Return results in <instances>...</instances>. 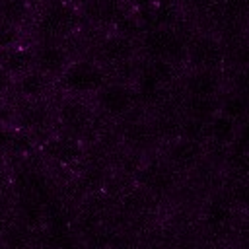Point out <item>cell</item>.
<instances>
[{
	"label": "cell",
	"mask_w": 249,
	"mask_h": 249,
	"mask_svg": "<svg viewBox=\"0 0 249 249\" xmlns=\"http://www.w3.org/2000/svg\"><path fill=\"white\" fill-rule=\"evenodd\" d=\"M29 21L37 41L62 43L78 31L82 16L80 10L74 6V2L45 0L39 6V10H33Z\"/></svg>",
	"instance_id": "cell-1"
},
{
	"label": "cell",
	"mask_w": 249,
	"mask_h": 249,
	"mask_svg": "<svg viewBox=\"0 0 249 249\" xmlns=\"http://www.w3.org/2000/svg\"><path fill=\"white\" fill-rule=\"evenodd\" d=\"M109 74L95 58H70L64 70L54 78L58 88L72 97H91L105 82Z\"/></svg>",
	"instance_id": "cell-2"
},
{
	"label": "cell",
	"mask_w": 249,
	"mask_h": 249,
	"mask_svg": "<svg viewBox=\"0 0 249 249\" xmlns=\"http://www.w3.org/2000/svg\"><path fill=\"white\" fill-rule=\"evenodd\" d=\"M185 37L173 25H150L140 31L136 45L146 58L183 62L185 60Z\"/></svg>",
	"instance_id": "cell-3"
},
{
	"label": "cell",
	"mask_w": 249,
	"mask_h": 249,
	"mask_svg": "<svg viewBox=\"0 0 249 249\" xmlns=\"http://www.w3.org/2000/svg\"><path fill=\"white\" fill-rule=\"evenodd\" d=\"M138 53L136 39L126 37L123 33H107L95 43V60L101 62L111 78V74L123 76L124 70H130L134 64V56Z\"/></svg>",
	"instance_id": "cell-4"
},
{
	"label": "cell",
	"mask_w": 249,
	"mask_h": 249,
	"mask_svg": "<svg viewBox=\"0 0 249 249\" xmlns=\"http://www.w3.org/2000/svg\"><path fill=\"white\" fill-rule=\"evenodd\" d=\"M93 109L107 119H123L132 113L138 103L136 89L124 80H107L93 95Z\"/></svg>",
	"instance_id": "cell-5"
},
{
	"label": "cell",
	"mask_w": 249,
	"mask_h": 249,
	"mask_svg": "<svg viewBox=\"0 0 249 249\" xmlns=\"http://www.w3.org/2000/svg\"><path fill=\"white\" fill-rule=\"evenodd\" d=\"M95 115H97V111L89 103H86L82 97L66 95L62 101H58L53 117L60 124V128H62L60 132L82 138L86 132H89L93 128Z\"/></svg>",
	"instance_id": "cell-6"
},
{
	"label": "cell",
	"mask_w": 249,
	"mask_h": 249,
	"mask_svg": "<svg viewBox=\"0 0 249 249\" xmlns=\"http://www.w3.org/2000/svg\"><path fill=\"white\" fill-rule=\"evenodd\" d=\"M185 60L189 68L220 70L226 60V49L216 37L198 33L185 41Z\"/></svg>",
	"instance_id": "cell-7"
},
{
	"label": "cell",
	"mask_w": 249,
	"mask_h": 249,
	"mask_svg": "<svg viewBox=\"0 0 249 249\" xmlns=\"http://www.w3.org/2000/svg\"><path fill=\"white\" fill-rule=\"evenodd\" d=\"M41 156L56 167H70L82 160L84 146L78 136H72L66 132H56L43 140Z\"/></svg>",
	"instance_id": "cell-8"
},
{
	"label": "cell",
	"mask_w": 249,
	"mask_h": 249,
	"mask_svg": "<svg viewBox=\"0 0 249 249\" xmlns=\"http://www.w3.org/2000/svg\"><path fill=\"white\" fill-rule=\"evenodd\" d=\"M31 53H33V68L51 76L53 80L70 62V53L64 47V43L37 41L35 45H31Z\"/></svg>",
	"instance_id": "cell-9"
},
{
	"label": "cell",
	"mask_w": 249,
	"mask_h": 249,
	"mask_svg": "<svg viewBox=\"0 0 249 249\" xmlns=\"http://www.w3.org/2000/svg\"><path fill=\"white\" fill-rule=\"evenodd\" d=\"M80 16L101 27H115L128 12L126 0H82Z\"/></svg>",
	"instance_id": "cell-10"
},
{
	"label": "cell",
	"mask_w": 249,
	"mask_h": 249,
	"mask_svg": "<svg viewBox=\"0 0 249 249\" xmlns=\"http://www.w3.org/2000/svg\"><path fill=\"white\" fill-rule=\"evenodd\" d=\"M167 163L175 169H191L195 167L202 158H204V142L202 140H195V138H187V136H177L167 140Z\"/></svg>",
	"instance_id": "cell-11"
},
{
	"label": "cell",
	"mask_w": 249,
	"mask_h": 249,
	"mask_svg": "<svg viewBox=\"0 0 249 249\" xmlns=\"http://www.w3.org/2000/svg\"><path fill=\"white\" fill-rule=\"evenodd\" d=\"M183 95H196V97H218L222 89L220 70L208 68H189V72L181 80Z\"/></svg>",
	"instance_id": "cell-12"
},
{
	"label": "cell",
	"mask_w": 249,
	"mask_h": 249,
	"mask_svg": "<svg viewBox=\"0 0 249 249\" xmlns=\"http://www.w3.org/2000/svg\"><path fill=\"white\" fill-rule=\"evenodd\" d=\"M138 185L146 193L152 195H165L175 187L177 181V169L169 163H148L142 169H138Z\"/></svg>",
	"instance_id": "cell-13"
},
{
	"label": "cell",
	"mask_w": 249,
	"mask_h": 249,
	"mask_svg": "<svg viewBox=\"0 0 249 249\" xmlns=\"http://www.w3.org/2000/svg\"><path fill=\"white\" fill-rule=\"evenodd\" d=\"M53 86H54V80L35 68H29L27 72L14 78L12 82V89H16L18 97L25 101L47 99L53 93Z\"/></svg>",
	"instance_id": "cell-14"
},
{
	"label": "cell",
	"mask_w": 249,
	"mask_h": 249,
	"mask_svg": "<svg viewBox=\"0 0 249 249\" xmlns=\"http://www.w3.org/2000/svg\"><path fill=\"white\" fill-rule=\"evenodd\" d=\"M233 216H235V202L224 195H212L204 202L200 212V218L210 231H224L233 222Z\"/></svg>",
	"instance_id": "cell-15"
},
{
	"label": "cell",
	"mask_w": 249,
	"mask_h": 249,
	"mask_svg": "<svg viewBox=\"0 0 249 249\" xmlns=\"http://www.w3.org/2000/svg\"><path fill=\"white\" fill-rule=\"evenodd\" d=\"M14 121L27 130H43L53 121V109L47 103V99H19V105L14 109Z\"/></svg>",
	"instance_id": "cell-16"
},
{
	"label": "cell",
	"mask_w": 249,
	"mask_h": 249,
	"mask_svg": "<svg viewBox=\"0 0 249 249\" xmlns=\"http://www.w3.org/2000/svg\"><path fill=\"white\" fill-rule=\"evenodd\" d=\"M0 68L14 80L19 74L33 68V53L31 45H25L23 41L12 47L0 49Z\"/></svg>",
	"instance_id": "cell-17"
},
{
	"label": "cell",
	"mask_w": 249,
	"mask_h": 249,
	"mask_svg": "<svg viewBox=\"0 0 249 249\" xmlns=\"http://www.w3.org/2000/svg\"><path fill=\"white\" fill-rule=\"evenodd\" d=\"M237 126L239 123L218 111L206 121V140L218 146H230L237 140Z\"/></svg>",
	"instance_id": "cell-18"
},
{
	"label": "cell",
	"mask_w": 249,
	"mask_h": 249,
	"mask_svg": "<svg viewBox=\"0 0 249 249\" xmlns=\"http://www.w3.org/2000/svg\"><path fill=\"white\" fill-rule=\"evenodd\" d=\"M181 109L185 117L196 119L206 123L214 113H218V97H196V95H183Z\"/></svg>",
	"instance_id": "cell-19"
},
{
	"label": "cell",
	"mask_w": 249,
	"mask_h": 249,
	"mask_svg": "<svg viewBox=\"0 0 249 249\" xmlns=\"http://www.w3.org/2000/svg\"><path fill=\"white\" fill-rule=\"evenodd\" d=\"M33 16V4L29 0H0V19L23 27Z\"/></svg>",
	"instance_id": "cell-20"
},
{
	"label": "cell",
	"mask_w": 249,
	"mask_h": 249,
	"mask_svg": "<svg viewBox=\"0 0 249 249\" xmlns=\"http://www.w3.org/2000/svg\"><path fill=\"white\" fill-rule=\"evenodd\" d=\"M218 111L230 119H233L235 123H239L243 117H245V111H247V103H245V97L239 95V93H230L222 99H218Z\"/></svg>",
	"instance_id": "cell-21"
},
{
	"label": "cell",
	"mask_w": 249,
	"mask_h": 249,
	"mask_svg": "<svg viewBox=\"0 0 249 249\" xmlns=\"http://www.w3.org/2000/svg\"><path fill=\"white\" fill-rule=\"evenodd\" d=\"M23 41V27H18L14 23L0 19V49L12 47Z\"/></svg>",
	"instance_id": "cell-22"
},
{
	"label": "cell",
	"mask_w": 249,
	"mask_h": 249,
	"mask_svg": "<svg viewBox=\"0 0 249 249\" xmlns=\"http://www.w3.org/2000/svg\"><path fill=\"white\" fill-rule=\"evenodd\" d=\"M16 140H18V132L8 123L0 121V154L4 156L6 152H10L16 146Z\"/></svg>",
	"instance_id": "cell-23"
},
{
	"label": "cell",
	"mask_w": 249,
	"mask_h": 249,
	"mask_svg": "<svg viewBox=\"0 0 249 249\" xmlns=\"http://www.w3.org/2000/svg\"><path fill=\"white\" fill-rule=\"evenodd\" d=\"M177 4L185 6V8H191V10H196V12H202L206 6H210L214 0H175Z\"/></svg>",
	"instance_id": "cell-24"
},
{
	"label": "cell",
	"mask_w": 249,
	"mask_h": 249,
	"mask_svg": "<svg viewBox=\"0 0 249 249\" xmlns=\"http://www.w3.org/2000/svg\"><path fill=\"white\" fill-rule=\"evenodd\" d=\"M12 82H14V80H12V78H10V76L0 68V99H2L10 89H12Z\"/></svg>",
	"instance_id": "cell-25"
},
{
	"label": "cell",
	"mask_w": 249,
	"mask_h": 249,
	"mask_svg": "<svg viewBox=\"0 0 249 249\" xmlns=\"http://www.w3.org/2000/svg\"><path fill=\"white\" fill-rule=\"evenodd\" d=\"M126 4L130 6H136V8H140V10H144V8H150L152 4H156V0H126Z\"/></svg>",
	"instance_id": "cell-26"
},
{
	"label": "cell",
	"mask_w": 249,
	"mask_h": 249,
	"mask_svg": "<svg viewBox=\"0 0 249 249\" xmlns=\"http://www.w3.org/2000/svg\"><path fill=\"white\" fill-rule=\"evenodd\" d=\"M54 2H74V0H54Z\"/></svg>",
	"instance_id": "cell-27"
},
{
	"label": "cell",
	"mask_w": 249,
	"mask_h": 249,
	"mask_svg": "<svg viewBox=\"0 0 249 249\" xmlns=\"http://www.w3.org/2000/svg\"><path fill=\"white\" fill-rule=\"evenodd\" d=\"M0 161H2V154H0Z\"/></svg>",
	"instance_id": "cell-28"
}]
</instances>
